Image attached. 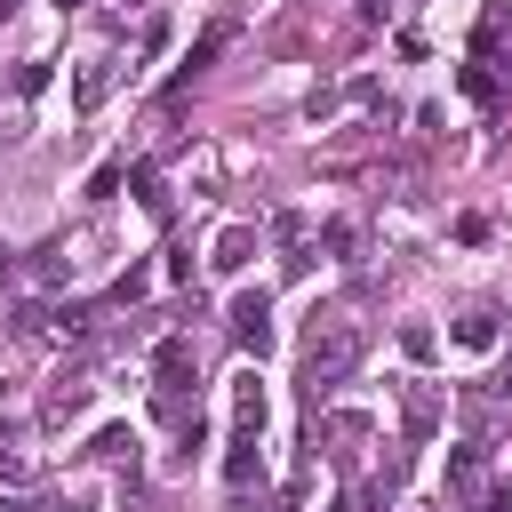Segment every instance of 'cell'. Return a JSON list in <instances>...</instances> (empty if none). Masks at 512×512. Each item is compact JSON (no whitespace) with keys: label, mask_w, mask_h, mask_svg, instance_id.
Wrapping results in <instances>:
<instances>
[{"label":"cell","mask_w":512,"mask_h":512,"mask_svg":"<svg viewBox=\"0 0 512 512\" xmlns=\"http://www.w3.org/2000/svg\"><path fill=\"white\" fill-rule=\"evenodd\" d=\"M360 352H368L360 320H312V336H304V400H328L360 368Z\"/></svg>","instance_id":"1"},{"label":"cell","mask_w":512,"mask_h":512,"mask_svg":"<svg viewBox=\"0 0 512 512\" xmlns=\"http://www.w3.org/2000/svg\"><path fill=\"white\" fill-rule=\"evenodd\" d=\"M232 336H240L248 352H264V344H272V296H264V288L232 296Z\"/></svg>","instance_id":"2"},{"label":"cell","mask_w":512,"mask_h":512,"mask_svg":"<svg viewBox=\"0 0 512 512\" xmlns=\"http://www.w3.org/2000/svg\"><path fill=\"white\" fill-rule=\"evenodd\" d=\"M152 376H160V392H184V384H192V336H160Z\"/></svg>","instance_id":"3"},{"label":"cell","mask_w":512,"mask_h":512,"mask_svg":"<svg viewBox=\"0 0 512 512\" xmlns=\"http://www.w3.org/2000/svg\"><path fill=\"white\" fill-rule=\"evenodd\" d=\"M232 432H264V384L256 376L232 384Z\"/></svg>","instance_id":"4"},{"label":"cell","mask_w":512,"mask_h":512,"mask_svg":"<svg viewBox=\"0 0 512 512\" xmlns=\"http://www.w3.org/2000/svg\"><path fill=\"white\" fill-rule=\"evenodd\" d=\"M448 496H480V448H448Z\"/></svg>","instance_id":"5"},{"label":"cell","mask_w":512,"mask_h":512,"mask_svg":"<svg viewBox=\"0 0 512 512\" xmlns=\"http://www.w3.org/2000/svg\"><path fill=\"white\" fill-rule=\"evenodd\" d=\"M104 88H112V56H88V64H80V88H72V96H80V112H96V104H104Z\"/></svg>","instance_id":"6"},{"label":"cell","mask_w":512,"mask_h":512,"mask_svg":"<svg viewBox=\"0 0 512 512\" xmlns=\"http://www.w3.org/2000/svg\"><path fill=\"white\" fill-rule=\"evenodd\" d=\"M448 344H464V352H488V344H496V312H464V320L448 328Z\"/></svg>","instance_id":"7"},{"label":"cell","mask_w":512,"mask_h":512,"mask_svg":"<svg viewBox=\"0 0 512 512\" xmlns=\"http://www.w3.org/2000/svg\"><path fill=\"white\" fill-rule=\"evenodd\" d=\"M224 480H232V488H248V480H256V432H232V456H224Z\"/></svg>","instance_id":"8"},{"label":"cell","mask_w":512,"mask_h":512,"mask_svg":"<svg viewBox=\"0 0 512 512\" xmlns=\"http://www.w3.org/2000/svg\"><path fill=\"white\" fill-rule=\"evenodd\" d=\"M88 456H104V464H120V456H136V432H128V424H104Z\"/></svg>","instance_id":"9"},{"label":"cell","mask_w":512,"mask_h":512,"mask_svg":"<svg viewBox=\"0 0 512 512\" xmlns=\"http://www.w3.org/2000/svg\"><path fill=\"white\" fill-rule=\"evenodd\" d=\"M248 248H256V232H248V224H232V232L216 240V264L232 272V264H248Z\"/></svg>","instance_id":"10"},{"label":"cell","mask_w":512,"mask_h":512,"mask_svg":"<svg viewBox=\"0 0 512 512\" xmlns=\"http://www.w3.org/2000/svg\"><path fill=\"white\" fill-rule=\"evenodd\" d=\"M432 424H440V400L432 392H408V440H424Z\"/></svg>","instance_id":"11"},{"label":"cell","mask_w":512,"mask_h":512,"mask_svg":"<svg viewBox=\"0 0 512 512\" xmlns=\"http://www.w3.org/2000/svg\"><path fill=\"white\" fill-rule=\"evenodd\" d=\"M80 408H88V384H56V392H48V416H56V424L80 416Z\"/></svg>","instance_id":"12"},{"label":"cell","mask_w":512,"mask_h":512,"mask_svg":"<svg viewBox=\"0 0 512 512\" xmlns=\"http://www.w3.org/2000/svg\"><path fill=\"white\" fill-rule=\"evenodd\" d=\"M128 184H136V200H144V208H152V216H160V208H168V192H160V176H152V168H128Z\"/></svg>","instance_id":"13"},{"label":"cell","mask_w":512,"mask_h":512,"mask_svg":"<svg viewBox=\"0 0 512 512\" xmlns=\"http://www.w3.org/2000/svg\"><path fill=\"white\" fill-rule=\"evenodd\" d=\"M400 352H408V360H432V328L408 320V328H400Z\"/></svg>","instance_id":"14"},{"label":"cell","mask_w":512,"mask_h":512,"mask_svg":"<svg viewBox=\"0 0 512 512\" xmlns=\"http://www.w3.org/2000/svg\"><path fill=\"white\" fill-rule=\"evenodd\" d=\"M480 512H512V488H488V496H480Z\"/></svg>","instance_id":"15"},{"label":"cell","mask_w":512,"mask_h":512,"mask_svg":"<svg viewBox=\"0 0 512 512\" xmlns=\"http://www.w3.org/2000/svg\"><path fill=\"white\" fill-rule=\"evenodd\" d=\"M24 512H80L72 496H40V504H24Z\"/></svg>","instance_id":"16"},{"label":"cell","mask_w":512,"mask_h":512,"mask_svg":"<svg viewBox=\"0 0 512 512\" xmlns=\"http://www.w3.org/2000/svg\"><path fill=\"white\" fill-rule=\"evenodd\" d=\"M48 8H56V16H72V8H80V0H48Z\"/></svg>","instance_id":"17"},{"label":"cell","mask_w":512,"mask_h":512,"mask_svg":"<svg viewBox=\"0 0 512 512\" xmlns=\"http://www.w3.org/2000/svg\"><path fill=\"white\" fill-rule=\"evenodd\" d=\"M0 512H24V504H16V496H0Z\"/></svg>","instance_id":"18"}]
</instances>
